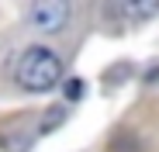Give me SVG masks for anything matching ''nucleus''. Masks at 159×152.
Masks as SVG:
<instances>
[{"label": "nucleus", "instance_id": "f257e3e1", "mask_svg": "<svg viewBox=\"0 0 159 152\" xmlns=\"http://www.w3.org/2000/svg\"><path fill=\"white\" fill-rule=\"evenodd\" d=\"M62 76H66V66L48 45H28L14 69L17 87L28 93H48V90L62 87Z\"/></svg>", "mask_w": 159, "mask_h": 152}, {"label": "nucleus", "instance_id": "f03ea898", "mask_svg": "<svg viewBox=\"0 0 159 152\" xmlns=\"http://www.w3.org/2000/svg\"><path fill=\"white\" fill-rule=\"evenodd\" d=\"M24 17H28V24H31L35 31L52 35V31H62V28H66V21H69V4H66V0H35Z\"/></svg>", "mask_w": 159, "mask_h": 152}, {"label": "nucleus", "instance_id": "7ed1b4c3", "mask_svg": "<svg viewBox=\"0 0 159 152\" xmlns=\"http://www.w3.org/2000/svg\"><path fill=\"white\" fill-rule=\"evenodd\" d=\"M125 14L128 21L135 24V21H149L159 14V0H131V4H125Z\"/></svg>", "mask_w": 159, "mask_h": 152}, {"label": "nucleus", "instance_id": "20e7f679", "mask_svg": "<svg viewBox=\"0 0 159 152\" xmlns=\"http://www.w3.org/2000/svg\"><path fill=\"white\" fill-rule=\"evenodd\" d=\"M107 152H142V145H139V138H135V135L121 132V135H114V138H111Z\"/></svg>", "mask_w": 159, "mask_h": 152}, {"label": "nucleus", "instance_id": "39448f33", "mask_svg": "<svg viewBox=\"0 0 159 152\" xmlns=\"http://www.w3.org/2000/svg\"><path fill=\"white\" fill-rule=\"evenodd\" d=\"M66 118H69V111H66V104H59V107H52V111L45 114V121H42V128H38V132H42V135H48L52 128H59V124H62Z\"/></svg>", "mask_w": 159, "mask_h": 152}, {"label": "nucleus", "instance_id": "423d86ee", "mask_svg": "<svg viewBox=\"0 0 159 152\" xmlns=\"http://www.w3.org/2000/svg\"><path fill=\"white\" fill-rule=\"evenodd\" d=\"M62 93H66L69 104L80 100V97H83V80H76V76H73V80H62Z\"/></svg>", "mask_w": 159, "mask_h": 152}, {"label": "nucleus", "instance_id": "0eeeda50", "mask_svg": "<svg viewBox=\"0 0 159 152\" xmlns=\"http://www.w3.org/2000/svg\"><path fill=\"white\" fill-rule=\"evenodd\" d=\"M159 83V66H152L149 73H145V87H156Z\"/></svg>", "mask_w": 159, "mask_h": 152}]
</instances>
